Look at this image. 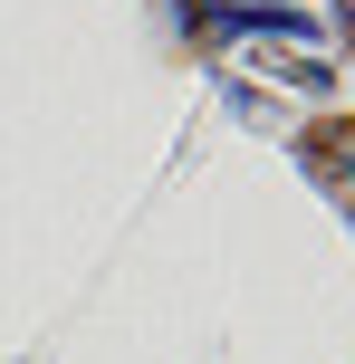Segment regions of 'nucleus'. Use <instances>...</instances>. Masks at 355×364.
Instances as JSON below:
<instances>
[{"instance_id": "nucleus-2", "label": "nucleus", "mask_w": 355, "mask_h": 364, "mask_svg": "<svg viewBox=\"0 0 355 364\" xmlns=\"http://www.w3.org/2000/svg\"><path fill=\"white\" fill-rule=\"evenodd\" d=\"M337 38H346V48H355V10H337Z\"/></svg>"}, {"instance_id": "nucleus-1", "label": "nucleus", "mask_w": 355, "mask_h": 364, "mask_svg": "<svg viewBox=\"0 0 355 364\" xmlns=\"http://www.w3.org/2000/svg\"><path fill=\"white\" fill-rule=\"evenodd\" d=\"M298 164L317 173V182H337V173H355V125H317V134H307V144H298Z\"/></svg>"}]
</instances>
